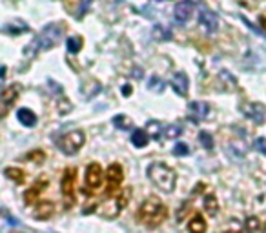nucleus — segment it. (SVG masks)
Masks as SVG:
<instances>
[{"label":"nucleus","mask_w":266,"mask_h":233,"mask_svg":"<svg viewBox=\"0 0 266 233\" xmlns=\"http://www.w3.org/2000/svg\"><path fill=\"white\" fill-rule=\"evenodd\" d=\"M27 157H29V159H35V162H42V160H44V153H42V151H35V153H29Z\"/></svg>","instance_id":"obj_33"},{"label":"nucleus","mask_w":266,"mask_h":233,"mask_svg":"<svg viewBox=\"0 0 266 233\" xmlns=\"http://www.w3.org/2000/svg\"><path fill=\"white\" fill-rule=\"evenodd\" d=\"M106 180H108L106 195L108 197L119 195V191H121V184H123V180H124L123 166H121V164H112V166H110V168H108V171H106Z\"/></svg>","instance_id":"obj_5"},{"label":"nucleus","mask_w":266,"mask_h":233,"mask_svg":"<svg viewBox=\"0 0 266 233\" xmlns=\"http://www.w3.org/2000/svg\"><path fill=\"white\" fill-rule=\"evenodd\" d=\"M5 175H7V179H11L13 182H16V184H22V182L26 180L24 171L18 170V168H7V170H5Z\"/></svg>","instance_id":"obj_22"},{"label":"nucleus","mask_w":266,"mask_h":233,"mask_svg":"<svg viewBox=\"0 0 266 233\" xmlns=\"http://www.w3.org/2000/svg\"><path fill=\"white\" fill-rule=\"evenodd\" d=\"M82 42H84V40H82V37H79V35H77V37H69L68 42H66V48H68L69 53L75 55L82 49Z\"/></svg>","instance_id":"obj_21"},{"label":"nucleus","mask_w":266,"mask_h":233,"mask_svg":"<svg viewBox=\"0 0 266 233\" xmlns=\"http://www.w3.org/2000/svg\"><path fill=\"white\" fill-rule=\"evenodd\" d=\"M166 215H168V208H166L157 197L146 199V201L140 204V208H138V212H137L138 221H140L144 226H148V228H157V226L166 219Z\"/></svg>","instance_id":"obj_2"},{"label":"nucleus","mask_w":266,"mask_h":233,"mask_svg":"<svg viewBox=\"0 0 266 233\" xmlns=\"http://www.w3.org/2000/svg\"><path fill=\"white\" fill-rule=\"evenodd\" d=\"M84 133L75 129V131H68L64 137L59 140V149L66 155H75L82 146H84Z\"/></svg>","instance_id":"obj_4"},{"label":"nucleus","mask_w":266,"mask_h":233,"mask_svg":"<svg viewBox=\"0 0 266 233\" xmlns=\"http://www.w3.org/2000/svg\"><path fill=\"white\" fill-rule=\"evenodd\" d=\"M64 29H66V24H62V22L48 24L42 31L38 33L37 37L33 38L31 46L26 48V55L35 57V55L42 53V51H48V49L55 48L59 44L60 38H62V35H64Z\"/></svg>","instance_id":"obj_1"},{"label":"nucleus","mask_w":266,"mask_h":233,"mask_svg":"<svg viewBox=\"0 0 266 233\" xmlns=\"http://www.w3.org/2000/svg\"><path fill=\"white\" fill-rule=\"evenodd\" d=\"M130 197H132V188H124V191H119L117 199H115V204H117L119 212H123L124 208H126Z\"/></svg>","instance_id":"obj_20"},{"label":"nucleus","mask_w":266,"mask_h":233,"mask_svg":"<svg viewBox=\"0 0 266 233\" xmlns=\"http://www.w3.org/2000/svg\"><path fill=\"white\" fill-rule=\"evenodd\" d=\"M182 133V129H181V126H175V124H171V126H168L166 127V137L168 138H175V137H179Z\"/></svg>","instance_id":"obj_29"},{"label":"nucleus","mask_w":266,"mask_h":233,"mask_svg":"<svg viewBox=\"0 0 266 233\" xmlns=\"http://www.w3.org/2000/svg\"><path fill=\"white\" fill-rule=\"evenodd\" d=\"M241 110H243V113H245L248 118H252V120L257 122V124L265 122L266 112H265V108H263L259 102H248V104H243V106H241Z\"/></svg>","instance_id":"obj_9"},{"label":"nucleus","mask_w":266,"mask_h":233,"mask_svg":"<svg viewBox=\"0 0 266 233\" xmlns=\"http://www.w3.org/2000/svg\"><path fill=\"white\" fill-rule=\"evenodd\" d=\"M188 112H190V118H193L195 122H201V120H204L208 116V113H210V106H208V102L195 101L188 106Z\"/></svg>","instance_id":"obj_13"},{"label":"nucleus","mask_w":266,"mask_h":233,"mask_svg":"<svg viewBox=\"0 0 266 233\" xmlns=\"http://www.w3.org/2000/svg\"><path fill=\"white\" fill-rule=\"evenodd\" d=\"M5 113H7V112H5V110H4V108H2V106H0V118H2V116H4V115H5Z\"/></svg>","instance_id":"obj_36"},{"label":"nucleus","mask_w":266,"mask_h":233,"mask_svg":"<svg viewBox=\"0 0 266 233\" xmlns=\"http://www.w3.org/2000/svg\"><path fill=\"white\" fill-rule=\"evenodd\" d=\"M148 129H151L149 135H151L155 140H160V137H162V126H160L159 122H155V120L148 122Z\"/></svg>","instance_id":"obj_25"},{"label":"nucleus","mask_w":266,"mask_h":233,"mask_svg":"<svg viewBox=\"0 0 266 233\" xmlns=\"http://www.w3.org/2000/svg\"><path fill=\"white\" fill-rule=\"evenodd\" d=\"M48 186V179H44V177H40V179L35 182V184L29 188V190L24 193V201H26L27 206H33V204H37L38 201V195L44 191V188Z\"/></svg>","instance_id":"obj_11"},{"label":"nucleus","mask_w":266,"mask_h":233,"mask_svg":"<svg viewBox=\"0 0 266 233\" xmlns=\"http://www.w3.org/2000/svg\"><path fill=\"white\" fill-rule=\"evenodd\" d=\"M75 182H77V170L75 168H66L62 180H60V190L66 199V208H69L75 201Z\"/></svg>","instance_id":"obj_6"},{"label":"nucleus","mask_w":266,"mask_h":233,"mask_svg":"<svg viewBox=\"0 0 266 233\" xmlns=\"http://www.w3.org/2000/svg\"><path fill=\"white\" fill-rule=\"evenodd\" d=\"M171 86H173L177 95L184 97L188 93V77L184 73H175L171 79Z\"/></svg>","instance_id":"obj_14"},{"label":"nucleus","mask_w":266,"mask_h":233,"mask_svg":"<svg viewBox=\"0 0 266 233\" xmlns=\"http://www.w3.org/2000/svg\"><path fill=\"white\" fill-rule=\"evenodd\" d=\"M208 224L204 221L201 213H195L192 219H190V224H188V232L190 233H206Z\"/></svg>","instance_id":"obj_16"},{"label":"nucleus","mask_w":266,"mask_h":233,"mask_svg":"<svg viewBox=\"0 0 266 233\" xmlns=\"http://www.w3.org/2000/svg\"><path fill=\"white\" fill-rule=\"evenodd\" d=\"M151 35H153L155 40H170L171 38L170 29H166V27H162V26H155L153 29H151Z\"/></svg>","instance_id":"obj_23"},{"label":"nucleus","mask_w":266,"mask_h":233,"mask_svg":"<svg viewBox=\"0 0 266 233\" xmlns=\"http://www.w3.org/2000/svg\"><path fill=\"white\" fill-rule=\"evenodd\" d=\"M55 213V204L53 202H38L37 204V210H35V217L38 219V221H46V219H49L51 215Z\"/></svg>","instance_id":"obj_15"},{"label":"nucleus","mask_w":266,"mask_h":233,"mask_svg":"<svg viewBox=\"0 0 266 233\" xmlns=\"http://www.w3.org/2000/svg\"><path fill=\"white\" fill-rule=\"evenodd\" d=\"M190 206H192V201H186V202H182V206L181 210L177 212V223H182L184 219H186L188 212H190Z\"/></svg>","instance_id":"obj_28"},{"label":"nucleus","mask_w":266,"mask_h":233,"mask_svg":"<svg viewBox=\"0 0 266 233\" xmlns=\"http://www.w3.org/2000/svg\"><path fill=\"white\" fill-rule=\"evenodd\" d=\"M148 177L159 190L166 191V193H171V191L175 190L177 175L168 164H162V162H153V164H149L148 166Z\"/></svg>","instance_id":"obj_3"},{"label":"nucleus","mask_w":266,"mask_h":233,"mask_svg":"<svg viewBox=\"0 0 266 233\" xmlns=\"http://www.w3.org/2000/svg\"><path fill=\"white\" fill-rule=\"evenodd\" d=\"M199 22L201 26L206 29L208 33H215L219 29V18L217 15L210 11L208 7H201V13H199Z\"/></svg>","instance_id":"obj_8"},{"label":"nucleus","mask_w":266,"mask_h":233,"mask_svg":"<svg viewBox=\"0 0 266 233\" xmlns=\"http://www.w3.org/2000/svg\"><path fill=\"white\" fill-rule=\"evenodd\" d=\"M102 179H104V173H102L101 164L93 162V164L88 166V170H86V179H84L86 180V190H84L86 195L91 193V191L99 190L102 184Z\"/></svg>","instance_id":"obj_7"},{"label":"nucleus","mask_w":266,"mask_h":233,"mask_svg":"<svg viewBox=\"0 0 266 233\" xmlns=\"http://www.w3.org/2000/svg\"><path fill=\"white\" fill-rule=\"evenodd\" d=\"M246 233H254L259 230V226H261V223H259V219L257 217H248L246 219Z\"/></svg>","instance_id":"obj_26"},{"label":"nucleus","mask_w":266,"mask_h":233,"mask_svg":"<svg viewBox=\"0 0 266 233\" xmlns=\"http://www.w3.org/2000/svg\"><path fill=\"white\" fill-rule=\"evenodd\" d=\"M16 116H18L20 124H24V126H27V127H31V126H35V124H37V116H35V113H33L31 110H27V108H22V110H18Z\"/></svg>","instance_id":"obj_17"},{"label":"nucleus","mask_w":266,"mask_h":233,"mask_svg":"<svg viewBox=\"0 0 266 233\" xmlns=\"http://www.w3.org/2000/svg\"><path fill=\"white\" fill-rule=\"evenodd\" d=\"M149 88L155 91H160V90H164V82L160 79H157V77H151V79H149Z\"/></svg>","instance_id":"obj_30"},{"label":"nucleus","mask_w":266,"mask_h":233,"mask_svg":"<svg viewBox=\"0 0 266 233\" xmlns=\"http://www.w3.org/2000/svg\"><path fill=\"white\" fill-rule=\"evenodd\" d=\"M155 2H160V0H155Z\"/></svg>","instance_id":"obj_39"},{"label":"nucleus","mask_w":266,"mask_h":233,"mask_svg":"<svg viewBox=\"0 0 266 233\" xmlns=\"http://www.w3.org/2000/svg\"><path fill=\"white\" fill-rule=\"evenodd\" d=\"M4 77H5V68L2 66V68H0V80H4Z\"/></svg>","instance_id":"obj_35"},{"label":"nucleus","mask_w":266,"mask_h":233,"mask_svg":"<svg viewBox=\"0 0 266 233\" xmlns=\"http://www.w3.org/2000/svg\"><path fill=\"white\" fill-rule=\"evenodd\" d=\"M113 124H115L119 129H130V127H132V120H130L126 115H117L113 118Z\"/></svg>","instance_id":"obj_24"},{"label":"nucleus","mask_w":266,"mask_h":233,"mask_svg":"<svg viewBox=\"0 0 266 233\" xmlns=\"http://www.w3.org/2000/svg\"><path fill=\"white\" fill-rule=\"evenodd\" d=\"M192 11H193L192 2H188V0L179 2V4L175 5V9H173L175 22H179V24H186V22L190 20V16H192Z\"/></svg>","instance_id":"obj_12"},{"label":"nucleus","mask_w":266,"mask_h":233,"mask_svg":"<svg viewBox=\"0 0 266 233\" xmlns=\"http://www.w3.org/2000/svg\"><path fill=\"white\" fill-rule=\"evenodd\" d=\"M204 210H206L208 215H212V217H215L219 212V202H217V197L215 195H206L204 197Z\"/></svg>","instance_id":"obj_18"},{"label":"nucleus","mask_w":266,"mask_h":233,"mask_svg":"<svg viewBox=\"0 0 266 233\" xmlns=\"http://www.w3.org/2000/svg\"><path fill=\"white\" fill-rule=\"evenodd\" d=\"M254 146H256L257 151H261V153H266V140H265V138H257Z\"/></svg>","instance_id":"obj_32"},{"label":"nucleus","mask_w":266,"mask_h":233,"mask_svg":"<svg viewBox=\"0 0 266 233\" xmlns=\"http://www.w3.org/2000/svg\"><path fill=\"white\" fill-rule=\"evenodd\" d=\"M224 233H234V232H224Z\"/></svg>","instance_id":"obj_38"},{"label":"nucleus","mask_w":266,"mask_h":233,"mask_svg":"<svg viewBox=\"0 0 266 233\" xmlns=\"http://www.w3.org/2000/svg\"><path fill=\"white\" fill-rule=\"evenodd\" d=\"M123 93H124V95H126V97H128V95H130V93H132V90H130V86H124V90H123Z\"/></svg>","instance_id":"obj_34"},{"label":"nucleus","mask_w":266,"mask_h":233,"mask_svg":"<svg viewBox=\"0 0 266 233\" xmlns=\"http://www.w3.org/2000/svg\"><path fill=\"white\" fill-rule=\"evenodd\" d=\"M199 140H201V144L206 149H213V137L208 131H201V135H199Z\"/></svg>","instance_id":"obj_27"},{"label":"nucleus","mask_w":266,"mask_h":233,"mask_svg":"<svg viewBox=\"0 0 266 233\" xmlns=\"http://www.w3.org/2000/svg\"><path fill=\"white\" fill-rule=\"evenodd\" d=\"M18 95H20V86L13 84V86H7V88H4V90H2V93H0V106H2L5 112H7V110H9V108L16 102Z\"/></svg>","instance_id":"obj_10"},{"label":"nucleus","mask_w":266,"mask_h":233,"mask_svg":"<svg viewBox=\"0 0 266 233\" xmlns=\"http://www.w3.org/2000/svg\"><path fill=\"white\" fill-rule=\"evenodd\" d=\"M173 153H175V155H188V153H190V148H188L184 142H179L175 148H173Z\"/></svg>","instance_id":"obj_31"},{"label":"nucleus","mask_w":266,"mask_h":233,"mask_svg":"<svg viewBox=\"0 0 266 233\" xmlns=\"http://www.w3.org/2000/svg\"><path fill=\"white\" fill-rule=\"evenodd\" d=\"M148 133L142 131V129H135V131L132 133V142L135 148H144L146 144H148Z\"/></svg>","instance_id":"obj_19"},{"label":"nucleus","mask_w":266,"mask_h":233,"mask_svg":"<svg viewBox=\"0 0 266 233\" xmlns=\"http://www.w3.org/2000/svg\"><path fill=\"white\" fill-rule=\"evenodd\" d=\"M261 24H263V27L266 29V16H261Z\"/></svg>","instance_id":"obj_37"}]
</instances>
